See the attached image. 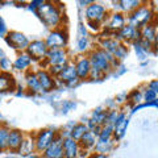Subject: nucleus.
<instances>
[{"instance_id": "1", "label": "nucleus", "mask_w": 158, "mask_h": 158, "mask_svg": "<svg viewBox=\"0 0 158 158\" xmlns=\"http://www.w3.org/2000/svg\"><path fill=\"white\" fill-rule=\"evenodd\" d=\"M91 63V73L90 77L94 79H99L103 78L106 75V73H108L111 70L112 65H115L116 59L113 58L112 54L104 52L103 49H96L90 53L88 56Z\"/></svg>"}, {"instance_id": "2", "label": "nucleus", "mask_w": 158, "mask_h": 158, "mask_svg": "<svg viewBox=\"0 0 158 158\" xmlns=\"http://www.w3.org/2000/svg\"><path fill=\"white\" fill-rule=\"evenodd\" d=\"M36 13L49 28H57L62 21V13L59 8L50 2H42Z\"/></svg>"}, {"instance_id": "3", "label": "nucleus", "mask_w": 158, "mask_h": 158, "mask_svg": "<svg viewBox=\"0 0 158 158\" xmlns=\"http://www.w3.org/2000/svg\"><path fill=\"white\" fill-rule=\"evenodd\" d=\"M152 17H153V13L150 12V9L148 7H138L132 13H129L128 20H129V25L140 29L141 27L149 24Z\"/></svg>"}, {"instance_id": "4", "label": "nucleus", "mask_w": 158, "mask_h": 158, "mask_svg": "<svg viewBox=\"0 0 158 158\" xmlns=\"http://www.w3.org/2000/svg\"><path fill=\"white\" fill-rule=\"evenodd\" d=\"M45 44L49 50H53V49H65L67 44V33L63 29H54L53 32L48 34Z\"/></svg>"}, {"instance_id": "5", "label": "nucleus", "mask_w": 158, "mask_h": 158, "mask_svg": "<svg viewBox=\"0 0 158 158\" xmlns=\"http://www.w3.org/2000/svg\"><path fill=\"white\" fill-rule=\"evenodd\" d=\"M6 41L11 48H13L15 50L21 52H27V48L29 45V40L27 38L25 34H23L21 32H16V31H11L6 34Z\"/></svg>"}, {"instance_id": "6", "label": "nucleus", "mask_w": 158, "mask_h": 158, "mask_svg": "<svg viewBox=\"0 0 158 158\" xmlns=\"http://www.w3.org/2000/svg\"><path fill=\"white\" fill-rule=\"evenodd\" d=\"M49 49L45 41H42V40H34V41L29 42L27 48V53L32 57L33 61H45Z\"/></svg>"}, {"instance_id": "7", "label": "nucleus", "mask_w": 158, "mask_h": 158, "mask_svg": "<svg viewBox=\"0 0 158 158\" xmlns=\"http://www.w3.org/2000/svg\"><path fill=\"white\" fill-rule=\"evenodd\" d=\"M86 19H87V21H92L96 24L103 23L107 19L106 8L98 3H91L86 8Z\"/></svg>"}, {"instance_id": "8", "label": "nucleus", "mask_w": 158, "mask_h": 158, "mask_svg": "<svg viewBox=\"0 0 158 158\" xmlns=\"http://www.w3.org/2000/svg\"><path fill=\"white\" fill-rule=\"evenodd\" d=\"M57 133L53 129H44L37 133L36 138H34V144H36V150L38 152H45L46 148L53 142L56 138Z\"/></svg>"}, {"instance_id": "9", "label": "nucleus", "mask_w": 158, "mask_h": 158, "mask_svg": "<svg viewBox=\"0 0 158 158\" xmlns=\"http://www.w3.org/2000/svg\"><path fill=\"white\" fill-rule=\"evenodd\" d=\"M45 62L49 66H65L69 63V58L65 49H53L48 52Z\"/></svg>"}, {"instance_id": "10", "label": "nucleus", "mask_w": 158, "mask_h": 158, "mask_svg": "<svg viewBox=\"0 0 158 158\" xmlns=\"http://www.w3.org/2000/svg\"><path fill=\"white\" fill-rule=\"evenodd\" d=\"M44 157L46 158H63V137L57 135L53 142L44 152Z\"/></svg>"}, {"instance_id": "11", "label": "nucleus", "mask_w": 158, "mask_h": 158, "mask_svg": "<svg viewBox=\"0 0 158 158\" xmlns=\"http://www.w3.org/2000/svg\"><path fill=\"white\" fill-rule=\"evenodd\" d=\"M59 81L66 83L69 86H73V85H77L79 78L77 75V70H75V65L74 63H67V65L62 69V71L59 73V75L57 77Z\"/></svg>"}, {"instance_id": "12", "label": "nucleus", "mask_w": 158, "mask_h": 158, "mask_svg": "<svg viewBox=\"0 0 158 158\" xmlns=\"http://www.w3.org/2000/svg\"><path fill=\"white\" fill-rule=\"evenodd\" d=\"M124 27H125L124 15L120 13V12H115V13H112L111 16L108 17L106 29H107V32H110L112 34H116L120 29H123Z\"/></svg>"}, {"instance_id": "13", "label": "nucleus", "mask_w": 158, "mask_h": 158, "mask_svg": "<svg viewBox=\"0 0 158 158\" xmlns=\"http://www.w3.org/2000/svg\"><path fill=\"white\" fill-rule=\"evenodd\" d=\"M128 124H129V120L127 118L125 113L124 112L118 113L115 124H113V135H112V137L115 138V141L116 140H121V138L124 137L125 132H127V128H128Z\"/></svg>"}, {"instance_id": "14", "label": "nucleus", "mask_w": 158, "mask_h": 158, "mask_svg": "<svg viewBox=\"0 0 158 158\" xmlns=\"http://www.w3.org/2000/svg\"><path fill=\"white\" fill-rule=\"evenodd\" d=\"M115 36L118 41L123 40V41L131 42V41H136V40L140 38V31H138L137 28L129 25V24H125V27L123 29H120Z\"/></svg>"}, {"instance_id": "15", "label": "nucleus", "mask_w": 158, "mask_h": 158, "mask_svg": "<svg viewBox=\"0 0 158 158\" xmlns=\"http://www.w3.org/2000/svg\"><path fill=\"white\" fill-rule=\"evenodd\" d=\"M81 153L79 142L71 137L63 138V158H77Z\"/></svg>"}, {"instance_id": "16", "label": "nucleus", "mask_w": 158, "mask_h": 158, "mask_svg": "<svg viewBox=\"0 0 158 158\" xmlns=\"http://www.w3.org/2000/svg\"><path fill=\"white\" fill-rule=\"evenodd\" d=\"M75 70L79 79H87L91 73V63L88 57H78L75 59Z\"/></svg>"}, {"instance_id": "17", "label": "nucleus", "mask_w": 158, "mask_h": 158, "mask_svg": "<svg viewBox=\"0 0 158 158\" xmlns=\"http://www.w3.org/2000/svg\"><path fill=\"white\" fill-rule=\"evenodd\" d=\"M36 77H37L40 85H41L44 91H52L54 88V86H56L54 77L48 70H44V69H41V70H37L36 71Z\"/></svg>"}, {"instance_id": "18", "label": "nucleus", "mask_w": 158, "mask_h": 158, "mask_svg": "<svg viewBox=\"0 0 158 158\" xmlns=\"http://www.w3.org/2000/svg\"><path fill=\"white\" fill-rule=\"evenodd\" d=\"M24 140V133L19 129H11L8 135V141H7V150L11 152H17L19 148L21 146V142Z\"/></svg>"}, {"instance_id": "19", "label": "nucleus", "mask_w": 158, "mask_h": 158, "mask_svg": "<svg viewBox=\"0 0 158 158\" xmlns=\"http://www.w3.org/2000/svg\"><path fill=\"white\" fill-rule=\"evenodd\" d=\"M16 90V81L11 73L0 71V92H8Z\"/></svg>"}, {"instance_id": "20", "label": "nucleus", "mask_w": 158, "mask_h": 158, "mask_svg": "<svg viewBox=\"0 0 158 158\" xmlns=\"http://www.w3.org/2000/svg\"><path fill=\"white\" fill-rule=\"evenodd\" d=\"M32 62H33L32 57L29 56L27 52H21L17 54L16 59H15L13 69L15 70H19V71H25V70H28V67L32 65Z\"/></svg>"}, {"instance_id": "21", "label": "nucleus", "mask_w": 158, "mask_h": 158, "mask_svg": "<svg viewBox=\"0 0 158 158\" xmlns=\"http://www.w3.org/2000/svg\"><path fill=\"white\" fill-rule=\"evenodd\" d=\"M113 146H115V138L113 137H111V138H98L94 149H95V153L106 154V153H108L110 150L113 149Z\"/></svg>"}, {"instance_id": "22", "label": "nucleus", "mask_w": 158, "mask_h": 158, "mask_svg": "<svg viewBox=\"0 0 158 158\" xmlns=\"http://www.w3.org/2000/svg\"><path fill=\"white\" fill-rule=\"evenodd\" d=\"M140 40H144V41L149 42V44H153L156 40V28L152 25V24H146V25L141 27L140 29Z\"/></svg>"}, {"instance_id": "23", "label": "nucleus", "mask_w": 158, "mask_h": 158, "mask_svg": "<svg viewBox=\"0 0 158 158\" xmlns=\"http://www.w3.org/2000/svg\"><path fill=\"white\" fill-rule=\"evenodd\" d=\"M96 140H98L96 136L94 135L91 131H87L78 142H79V146H81V149H91V148L95 146Z\"/></svg>"}, {"instance_id": "24", "label": "nucleus", "mask_w": 158, "mask_h": 158, "mask_svg": "<svg viewBox=\"0 0 158 158\" xmlns=\"http://www.w3.org/2000/svg\"><path fill=\"white\" fill-rule=\"evenodd\" d=\"M120 41H118L117 38L115 37H106L102 40V49L107 53H110L113 56V53L116 52V49L118 48V45H120Z\"/></svg>"}, {"instance_id": "25", "label": "nucleus", "mask_w": 158, "mask_h": 158, "mask_svg": "<svg viewBox=\"0 0 158 158\" xmlns=\"http://www.w3.org/2000/svg\"><path fill=\"white\" fill-rule=\"evenodd\" d=\"M36 149V144H34V140L31 137H24V140L21 142V146L19 148V150L17 153L19 154H21V156H29V154H32L33 150Z\"/></svg>"}, {"instance_id": "26", "label": "nucleus", "mask_w": 158, "mask_h": 158, "mask_svg": "<svg viewBox=\"0 0 158 158\" xmlns=\"http://www.w3.org/2000/svg\"><path fill=\"white\" fill-rule=\"evenodd\" d=\"M27 86H28L29 90L34 94H40V92L44 91L37 77H36V73H28L27 74Z\"/></svg>"}, {"instance_id": "27", "label": "nucleus", "mask_w": 158, "mask_h": 158, "mask_svg": "<svg viewBox=\"0 0 158 158\" xmlns=\"http://www.w3.org/2000/svg\"><path fill=\"white\" fill-rule=\"evenodd\" d=\"M87 131H88V128H87V125L85 124V123H79V124H75L71 128L70 136L69 137H71L73 140H75V141H79L82 138V136L85 135Z\"/></svg>"}, {"instance_id": "28", "label": "nucleus", "mask_w": 158, "mask_h": 158, "mask_svg": "<svg viewBox=\"0 0 158 158\" xmlns=\"http://www.w3.org/2000/svg\"><path fill=\"white\" fill-rule=\"evenodd\" d=\"M9 128L6 124H0V152L7 150V141L9 135Z\"/></svg>"}, {"instance_id": "29", "label": "nucleus", "mask_w": 158, "mask_h": 158, "mask_svg": "<svg viewBox=\"0 0 158 158\" xmlns=\"http://www.w3.org/2000/svg\"><path fill=\"white\" fill-rule=\"evenodd\" d=\"M118 4H120V8L123 11H127L129 13L140 7V2H136V0H123V2H118Z\"/></svg>"}, {"instance_id": "30", "label": "nucleus", "mask_w": 158, "mask_h": 158, "mask_svg": "<svg viewBox=\"0 0 158 158\" xmlns=\"http://www.w3.org/2000/svg\"><path fill=\"white\" fill-rule=\"evenodd\" d=\"M13 69V63L9 61L7 57H0V71L4 73H9Z\"/></svg>"}, {"instance_id": "31", "label": "nucleus", "mask_w": 158, "mask_h": 158, "mask_svg": "<svg viewBox=\"0 0 158 158\" xmlns=\"http://www.w3.org/2000/svg\"><path fill=\"white\" fill-rule=\"evenodd\" d=\"M128 54V48L124 45V44H120L118 48L116 49V52L113 53V58L115 59H124Z\"/></svg>"}, {"instance_id": "32", "label": "nucleus", "mask_w": 158, "mask_h": 158, "mask_svg": "<svg viewBox=\"0 0 158 158\" xmlns=\"http://www.w3.org/2000/svg\"><path fill=\"white\" fill-rule=\"evenodd\" d=\"M129 100L132 102V104H138L144 100V95L140 92V91H133L129 96Z\"/></svg>"}, {"instance_id": "33", "label": "nucleus", "mask_w": 158, "mask_h": 158, "mask_svg": "<svg viewBox=\"0 0 158 158\" xmlns=\"http://www.w3.org/2000/svg\"><path fill=\"white\" fill-rule=\"evenodd\" d=\"M157 99V94L154 91H152V90H146L145 94H144V100L146 103H152V102H154Z\"/></svg>"}, {"instance_id": "34", "label": "nucleus", "mask_w": 158, "mask_h": 158, "mask_svg": "<svg viewBox=\"0 0 158 158\" xmlns=\"http://www.w3.org/2000/svg\"><path fill=\"white\" fill-rule=\"evenodd\" d=\"M87 45H88L87 37L86 36H79V38H78V49H79V50H81V52L86 50Z\"/></svg>"}, {"instance_id": "35", "label": "nucleus", "mask_w": 158, "mask_h": 158, "mask_svg": "<svg viewBox=\"0 0 158 158\" xmlns=\"http://www.w3.org/2000/svg\"><path fill=\"white\" fill-rule=\"evenodd\" d=\"M135 49H136V53H137L138 58H140V59H145V54H146V52L144 50V48L140 45V42H138V41H137V44L135 45Z\"/></svg>"}, {"instance_id": "36", "label": "nucleus", "mask_w": 158, "mask_h": 158, "mask_svg": "<svg viewBox=\"0 0 158 158\" xmlns=\"http://www.w3.org/2000/svg\"><path fill=\"white\" fill-rule=\"evenodd\" d=\"M7 33H8V29L6 25V21H4V19L0 16V36H6Z\"/></svg>"}, {"instance_id": "37", "label": "nucleus", "mask_w": 158, "mask_h": 158, "mask_svg": "<svg viewBox=\"0 0 158 158\" xmlns=\"http://www.w3.org/2000/svg\"><path fill=\"white\" fill-rule=\"evenodd\" d=\"M42 4V2L41 0H34V2H32L31 4H29V8L32 9V11H34V12H37V9H38V7Z\"/></svg>"}, {"instance_id": "38", "label": "nucleus", "mask_w": 158, "mask_h": 158, "mask_svg": "<svg viewBox=\"0 0 158 158\" xmlns=\"http://www.w3.org/2000/svg\"><path fill=\"white\" fill-rule=\"evenodd\" d=\"M149 90H152V91H154L156 94L158 92V79H156V81H153V82H150V85H149Z\"/></svg>"}, {"instance_id": "39", "label": "nucleus", "mask_w": 158, "mask_h": 158, "mask_svg": "<svg viewBox=\"0 0 158 158\" xmlns=\"http://www.w3.org/2000/svg\"><path fill=\"white\" fill-rule=\"evenodd\" d=\"M87 25L90 27L92 31H98V29H99V25H100V24H96V23H92V21H87Z\"/></svg>"}, {"instance_id": "40", "label": "nucleus", "mask_w": 158, "mask_h": 158, "mask_svg": "<svg viewBox=\"0 0 158 158\" xmlns=\"http://www.w3.org/2000/svg\"><path fill=\"white\" fill-rule=\"evenodd\" d=\"M90 158H110L107 154H99V153H94Z\"/></svg>"}, {"instance_id": "41", "label": "nucleus", "mask_w": 158, "mask_h": 158, "mask_svg": "<svg viewBox=\"0 0 158 158\" xmlns=\"http://www.w3.org/2000/svg\"><path fill=\"white\" fill-rule=\"evenodd\" d=\"M156 44H157V48H158V29H156Z\"/></svg>"}]
</instances>
